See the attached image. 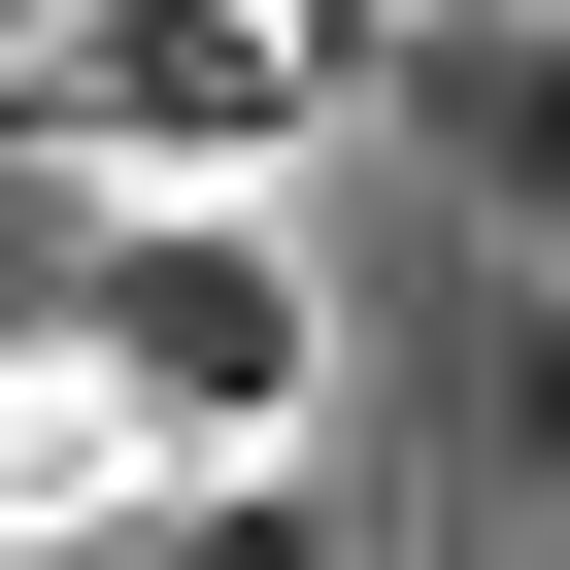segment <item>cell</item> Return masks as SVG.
<instances>
[{"instance_id":"5","label":"cell","mask_w":570,"mask_h":570,"mask_svg":"<svg viewBox=\"0 0 570 570\" xmlns=\"http://www.w3.org/2000/svg\"><path fill=\"white\" fill-rule=\"evenodd\" d=\"M470 202L570 268V35H470Z\"/></svg>"},{"instance_id":"1","label":"cell","mask_w":570,"mask_h":570,"mask_svg":"<svg viewBox=\"0 0 570 570\" xmlns=\"http://www.w3.org/2000/svg\"><path fill=\"white\" fill-rule=\"evenodd\" d=\"M0 135L101 168V202H268V135H303V0H35V35H0Z\"/></svg>"},{"instance_id":"4","label":"cell","mask_w":570,"mask_h":570,"mask_svg":"<svg viewBox=\"0 0 570 570\" xmlns=\"http://www.w3.org/2000/svg\"><path fill=\"white\" fill-rule=\"evenodd\" d=\"M68 570H336V503H303V470H168V503L68 537Z\"/></svg>"},{"instance_id":"7","label":"cell","mask_w":570,"mask_h":570,"mask_svg":"<svg viewBox=\"0 0 570 570\" xmlns=\"http://www.w3.org/2000/svg\"><path fill=\"white\" fill-rule=\"evenodd\" d=\"M470 35H570V0H470Z\"/></svg>"},{"instance_id":"6","label":"cell","mask_w":570,"mask_h":570,"mask_svg":"<svg viewBox=\"0 0 570 570\" xmlns=\"http://www.w3.org/2000/svg\"><path fill=\"white\" fill-rule=\"evenodd\" d=\"M503 470L570 503V268H537V303H503Z\"/></svg>"},{"instance_id":"3","label":"cell","mask_w":570,"mask_h":570,"mask_svg":"<svg viewBox=\"0 0 570 570\" xmlns=\"http://www.w3.org/2000/svg\"><path fill=\"white\" fill-rule=\"evenodd\" d=\"M168 503V436L101 403V336H35V370H0V570H68V537H135Z\"/></svg>"},{"instance_id":"2","label":"cell","mask_w":570,"mask_h":570,"mask_svg":"<svg viewBox=\"0 0 570 570\" xmlns=\"http://www.w3.org/2000/svg\"><path fill=\"white\" fill-rule=\"evenodd\" d=\"M68 336H101V403L168 470H268V436H303V235H268V202H101Z\"/></svg>"}]
</instances>
